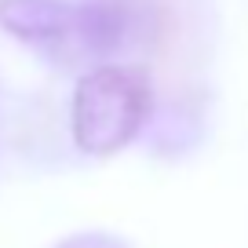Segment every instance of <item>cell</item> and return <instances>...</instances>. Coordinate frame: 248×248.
Segmentation results:
<instances>
[{"label":"cell","instance_id":"6da1fadb","mask_svg":"<svg viewBox=\"0 0 248 248\" xmlns=\"http://www.w3.org/2000/svg\"><path fill=\"white\" fill-rule=\"evenodd\" d=\"M154 95L139 70L95 66L73 92V142L92 157L124 150L150 121Z\"/></svg>","mask_w":248,"mask_h":248},{"label":"cell","instance_id":"7a4b0ae2","mask_svg":"<svg viewBox=\"0 0 248 248\" xmlns=\"http://www.w3.org/2000/svg\"><path fill=\"white\" fill-rule=\"evenodd\" d=\"M0 26L26 44L70 37L73 4L70 0H0Z\"/></svg>","mask_w":248,"mask_h":248},{"label":"cell","instance_id":"3957f363","mask_svg":"<svg viewBox=\"0 0 248 248\" xmlns=\"http://www.w3.org/2000/svg\"><path fill=\"white\" fill-rule=\"evenodd\" d=\"M70 37H77L92 51H109L121 44L124 37V15L113 4L102 0H88V4H73V30Z\"/></svg>","mask_w":248,"mask_h":248},{"label":"cell","instance_id":"277c9868","mask_svg":"<svg viewBox=\"0 0 248 248\" xmlns=\"http://www.w3.org/2000/svg\"><path fill=\"white\" fill-rule=\"evenodd\" d=\"M59 248H128V245L121 237H113V233H73Z\"/></svg>","mask_w":248,"mask_h":248}]
</instances>
